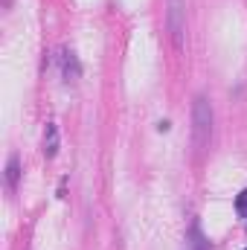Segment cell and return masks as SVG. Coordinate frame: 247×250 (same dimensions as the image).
Returning <instances> with one entry per match:
<instances>
[{
	"mask_svg": "<svg viewBox=\"0 0 247 250\" xmlns=\"http://www.w3.org/2000/svg\"><path fill=\"white\" fill-rule=\"evenodd\" d=\"M212 123H215V114H212V102L201 93L195 96L192 102V143L198 151H204L212 140Z\"/></svg>",
	"mask_w": 247,
	"mask_h": 250,
	"instance_id": "cell-1",
	"label": "cell"
},
{
	"mask_svg": "<svg viewBox=\"0 0 247 250\" xmlns=\"http://www.w3.org/2000/svg\"><path fill=\"white\" fill-rule=\"evenodd\" d=\"M166 26H169V32H172V44H175V50H181V47H184V32H186V9H184V0H169Z\"/></svg>",
	"mask_w": 247,
	"mask_h": 250,
	"instance_id": "cell-2",
	"label": "cell"
},
{
	"mask_svg": "<svg viewBox=\"0 0 247 250\" xmlns=\"http://www.w3.org/2000/svg\"><path fill=\"white\" fill-rule=\"evenodd\" d=\"M184 250H212L198 221H192V224H189V233H186V245H184Z\"/></svg>",
	"mask_w": 247,
	"mask_h": 250,
	"instance_id": "cell-3",
	"label": "cell"
},
{
	"mask_svg": "<svg viewBox=\"0 0 247 250\" xmlns=\"http://www.w3.org/2000/svg\"><path fill=\"white\" fill-rule=\"evenodd\" d=\"M56 151H59V128L50 123L47 131H44V154L47 157H56Z\"/></svg>",
	"mask_w": 247,
	"mask_h": 250,
	"instance_id": "cell-4",
	"label": "cell"
},
{
	"mask_svg": "<svg viewBox=\"0 0 247 250\" xmlns=\"http://www.w3.org/2000/svg\"><path fill=\"white\" fill-rule=\"evenodd\" d=\"M18 175H21V163H18V154H9V163H6V187L15 192L18 187Z\"/></svg>",
	"mask_w": 247,
	"mask_h": 250,
	"instance_id": "cell-5",
	"label": "cell"
},
{
	"mask_svg": "<svg viewBox=\"0 0 247 250\" xmlns=\"http://www.w3.org/2000/svg\"><path fill=\"white\" fill-rule=\"evenodd\" d=\"M82 70H79V62H76V56L73 53H64V76L67 79H76Z\"/></svg>",
	"mask_w": 247,
	"mask_h": 250,
	"instance_id": "cell-6",
	"label": "cell"
},
{
	"mask_svg": "<svg viewBox=\"0 0 247 250\" xmlns=\"http://www.w3.org/2000/svg\"><path fill=\"white\" fill-rule=\"evenodd\" d=\"M236 212H239V215H247V189L236 198Z\"/></svg>",
	"mask_w": 247,
	"mask_h": 250,
	"instance_id": "cell-7",
	"label": "cell"
}]
</instances>
